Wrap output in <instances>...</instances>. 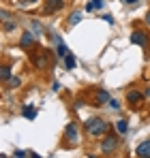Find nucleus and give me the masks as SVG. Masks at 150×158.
Listing matches in <instances>:
<instances>
[{
  "instance_id": "f257e3e1",
  "label": "nucleus",
  "mask_w": 150,
  "mask_h": 158,
  "mask_svg": "<svg viewBox=\"0 0 150 158\" xmlns=\"http://www.w3.org/2000/svg\"><path fill=\"white\" fill-rule=\"evenodd\" d=\"M86 132H88V137L99 139V137H105L107 132H112V126L101 118H90V120H86Z\"/></svg>"
},
{
  "instance_id": "f03ea898",
  "label": "nucleus",
  "mask_w": 150,
  "mask_h": 158,
  "mask_svg": "<svg viewBox=\"0 0 150 158\" xmlns=\"http://www.w3.org/2000/svg\"><path fill=\"white\" fill-rule=\"evenodd\" d=\"M118 148H120V137L114 135V132H107V135L103 137V141H101L99 150H101L103 156H112V154L118 152Z\"/></svg>"
},
{
  "instance_id": "7ed1b4c3",
  "label": "nucleus",
  "mask_w": 150,
  "mask_h": 158,
  "mask_svg": "<svg viewBox=\"0 0 150 158\" xmlns=\"http://www.w3.org/2000/svg\"><path fill=\"white\" fill-rule=\"evenodd\" d=\"M144 98H146V96H144V92H139V90H129V92H126V105L133 107V109L142 105Z\"/></svg>"
},
{
  "instance_id": "20e7f679",
  "label": "nucleus",
  "mask_w": 150,
  "mask_h": 158,
  "mask_svg": "<svg viewBox=\"0 0 150 158\" xmlns=\"http://www.w3.org/2000/svg\"><path fill=\"white\" fill-rule=\"evenodd\" d=\"M133 45H137V47H148L150 45V36L146 32H142V30H135L133 34H131V39H129Z\"/></svg>"
},
{
  "instance_id": "39448f33",
  "label": "nucleus",
  "mask_w": 150,
  "mask_h": 158,
  "mask_svg": "<svg viewBox=\"0 0 150 158\" xmlns=\"http://www.w3.org/2000/svg\"><path fill=\"white\" fill-rule=\"evenodd\" d=\"M60 9H64V0H45L43 13L45 15H51V13H58Z\"/></svg>"
},
{
  "instance_id": "423d86ee",
  "label": "nucleus",
  "mask_w": 150,
  "mask_h": 158,
  "mask_svg": "<svg viewBox=\"0 0 150 158\" xmlns=\"http://www.w3.org/2000/svg\"><path fill=\"white\" fill-rule=\"evenodd\" d=\"M34 43H37L34 32L32 30H26L24 34H22V39H20V47L22 49H30V47H34Z\"/></svg>"
},
{
  "instance_id": "0eeeda50",
  "label": "nucleus",
  "mask_w": 150,
  "mask_h": 158,
  "mask_svg": "<svg viewBox=\"0 0 150 158\" xmlns=\"http://www.w3.org/2000/svg\"><path fill=\"white\" fill-rule=\"evenodd\" d=\"M64 137H67V141H69V145H77V139H79V132H77V124H67V128H64Z\"/></svg>"
},
{
  "instance_id": "6e6552de",
  "label": "nucleus",
  "mask_w": 150,
  "mask_h": 158,
  "mask_svg": "<svg viewBox=\"0 0 150 158\" xmlns=\"http://www.w3.org/2000/svg\"><path fill=\"white\" fill-rule=\"evenodd\" d=\"M109 101H112V96H109V92H105V90H97L95 94H92V105H109Z\"/></svg>"
},
{
  "instance_id": "1a4fd4ad",
  "label": "nucleus",
  "mask_w": 150,
  "mask_h": 158,
  "mask_svg": "<svg viewBox=\"0 0 150 158\" xmlns=\"http://www.w3.org/2000/svg\"><path fill=\"white\" fill-rule=\"evenodd\" d=\"M30 60H32L34 69H39V71L47 69V64H50V58H47V53H34V56H30Z\"/></svg>"
},
{
  "instance_id": "9d476101",
  "label": "nucleus",
  "mask_w": 150,
  "mask_h": 158,
  "mask_svg": "<svg viewBox=\"0 0 150 158\" xmlns=\"http://www.w3.org/2000/svg\"><path fill=\"white\" fill-rule=\"evenodd\" d=\"M135 156H139V158H150V139L142 141V143L135 148Z\"/></svg>"
},
{
  "instance_id": "9b49d317",
  "label": "nucleus",
  "mask_w": 150,
  "mask_h": 158,
  "mask_svg": "<svg viewBox=\"0 0 150 158\" xmlns=\"http://www.w3.org/2000/svg\"><path fill=\"white\" fill-rule=\"evenodd\" d=\"M22 115H24L26 120H34V118H37V107L24 105V109H22Z\"/></svg>"
},
{
  "instance_id": "f8f14e48",
  "label": "nucleus",
  "mask_w": 150,
  "mask_h": 158,
  "mask_svg": "<svg viewBox=\"0 0 150 158\" xmlns=\"http://www.w3.org/2000/svg\"><path fill=\"white\" fill-rule=\"evenodd\" d=\"M62 62H64L62 66H64L67 71H73V69H75V56H73L71 52H69L67 56H64V58H62Z\"/></svg>"
},
{
  "instance_id": "ddd939ff",
  "label": "nucleus",
  "mask_w": 150,
  "mask_h": 158,
  "mask_svg": "<svg viewBox=\"0 0 150 158\" xmlns=\"http://www.w3.org/2000/svg\"><path fill=\"white\" fill-rule=\"evenodd\" d=\"M114 128H116L118 135H126V132H129V122L122 118V120H118V122H116V126H114Z\"/></svg>"
},
{
  "instance_id": "4468645a",
  "label": "nucleus",
  "mask_w": 150,
  "mask_h": 158,
  "mask_svg": "<svg viewBox=\"0 0 150 158\" xmlns=\"http://www.w3.org/2000/svg\"><path fill=\"white\" fill-rule=\"evenodd\" d=\"M56 53H58V58H64V56L69 53L67 45H64V43H62V41H60L58 36H56Z\"/></svg>"
},
{
  "instance_id": "2eb2a0df",
  "label": "nucleus",
  "mask_w": 150,
  "mask_h": 158,
  "mask_svg": "<svg viewBox=\"0 0 150 158\" xmlns=\"http://www.w3.org/2000/svg\"><path fill=\"white\" fill-rule=\"evenodd\" d=\"M82 17H84V13H82V11H73V13L69 15V26L79 24V22H82Z\"/></svg>"
},
{
  "instance_id": "dca6fc26",
  "label": "nucleus",
  "mask_w": 150,
  "mask_h": 158,
  "mask_svg": "<svg viewBox=\"0 0 150 158\" xmlns=\"http://www.w3.org/2000/svg\"><path fill=\"white\" fill-rule=\"evenodd\" d=\"M4 85H7V88H20V85H22V79L15 77V75H11V77L4 81Z\"/></svg>"
},
{
  "instance_id": "f3484780",
  "label": "nucleus",
  "mask_w": 150,
  "mask_h": 158,
  "mask_svg": "<svg viewBox=\"0 0 150 158\" xmlns=\"http://www.w3.org/2000/svg\"><path fill=\"white\" fill-rule=\"evenodd\" d=\"M2 30H4V32H13V30H17V22H15V19H7V22H2Z\"/></svg>"
},
{
  "instance_id": "a211bd4d",
  "label": "nucleus",
  "mask_w": 150,
  "mask_h": 158,
  "mask_svg": "<svg viewBox=\"0 0 150 158\" xmlns=\"http://www.w3.org/2000/svg\"><path fill=\"white\" fill-rule=\"evenodd\" d=\"M9 77H11V66L9 64H2L0 66V81H7Z\"/></svg>"
},
{
  "instance_id": "6ab92c4d",
  "label": "nucleus",
  "mask_w": 150,
  "mask_h": 158,
  "mask_svg": "<svg viewBox=\"0 0 150 158\" xmlns=\"http://www.w3.org/2000/svg\"><path fill=\"white\" fill-rule=\"evenodd\" d=\"M24 156H30V154L24 152V150H15V152H13V158H24Z\"/></svg>"
},
{
  "instance_id": "aec40b11",
  "label": "nucleus",
  "mask_w": 150,
  "mask_h": 158,
  "mask_svg": "<svg viewBox=\"0 0 150 158\" xmlns=\"http://www.w3.org/2000/svg\"><path fill=\"white\" fill-rule=\"evenodd\" d=\"M92 4H95V9H103L105 0H92Z\"/></svg>"
},
{
  "instance_id": "412c9836",
  "label": "nucleus",
  "mask_w": 150,
  "mask_h": 158,
  "mask_svg": "<svg viewBox=\"0 0 150 158\" xmlns=\"http://www.w3.org/2000/svg\"><path fill=\"white\" fill-rule=\"evenodd\" d=\"M109 107H112V109H116V111H118V109H120V103H118V101H114V98H112V101H109Z\"/></svg>"
},
{
  "instance_id": "4be33fe9",
  "label": "nucleus",
  "mask_w": 150,
  "mask_h": 158,
  "mask_svg": "<svg viewBox=\"0 0 150 158\" xmlns=\"http://www.w3.org/2000/svg\"><path fill=\"white\" fill-rule=\"evenodd\" d=\"M144 24H146V26L150 28V11H148V13H146V17H144Z\"/></svg>"
},
{
  "instance_id": "5701e85b",
  "label": "nucleus",
  "mask_w": 150,
  "mask_h": 158,
  "mask_svg": "<svg viewBox=\"0 0 150 158\" xmlns=\"http://www.w3.org/2000/svg\"><path fill=\"white\" fill-rule=\"evenodd\" d=\"M22 2H24V4H37L39 0H22Z\"/></svg>"
},
{
  "instance_id": "b1692460",
  "label": "nucleus",
  "mask_w": 150,
  "mask_h": 158,
  "mask_svg": "<svg viewBox=\"0 0 150 158\" xmlns=\"http://www.w3.org/2000/svg\"><path fill=\"white\" fill-rule=\"evenodd\" d=\"M126 4H137V2H139V0H125Z\"/></svg>"
}]
</instances>
